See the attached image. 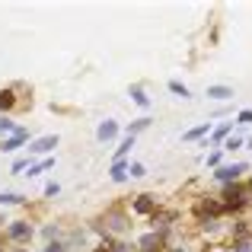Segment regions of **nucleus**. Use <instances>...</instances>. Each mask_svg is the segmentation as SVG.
Wrapping results in <instances>:
<instances>
[{"label":"nucleus","mask_w":252,"mask_h":252,"mask_svg":"<svg viewBox=\"0 0 252 252\" xmlns=\"http://www.w3.org/2000/svg\"><path fill=\"white\" fill-rule=\"evenodd\" d=\"M246 204V189L243 185H227L223 189V211H236Z\"/></svg>","instance_id":"1"},{"label":"nucleus","mask_w":252,"mask_h":252,"mask_svg":"<svg viewBox=\"0 0 252 252\" xmlns=\"http://www.w3.org/2000/svg\"><path fill=\"white\" fill-rule=\"evenodd\" d=\"M246 169V163H230V166H220L214 172L217 176V182H223V185H230V182H236V179H240V172Z\"/></svg>","instance_id":"2"},{"label":"nucleus","mask_w":252,"mask_h":252,"mask_svg":"<svg viewBox=\"0 0 252 252\" xmlns=\"http://www.w3.org/2000/svg\"><path fill=\"white\" fill-rule=\"evenodd\" d=\"M55 144H58V134H45L32 144V154H48V150H55Z\"/></svg>","instance_id":"3"},{"label":"nucleus","mask_w":252,"mask_h":252,"mask_svg":"<svg viewBox=\"0 0 252 252\" xmlns=\"http://www.w3.org/2000/svg\"><path fill=\"white\" fill-rule=\"evenodd\" d=\"M26 137H29V131H23V134H13V137H6V141L0 144V150H6V154H13V150L26 147Z\"/></svg>","instance_id":"4"},{"label":"nucleus","mask_w":252,"mask_h":252,"mask_svg":"<svg viewBox=\"0 0 252 252\" xmlns=\"http://www.w3.org/2000/svg\"><path fill=\"white\" fill-rule=\"evenodd\" d=\"M208 96H211V99H220V102H223V99H233L236 93H233V86H223V83H214V86H208Z\"/></svg>","instance_id":"5"},{"label":"nucleus","mask_w":252,"mask_h":252,"mask_svg":"<svg viewBox=\"0 0 252 252\" xmlns=\"http://www.w3.org/2000/svg\"><path fill=\"white\" fill-rule=\"evenodd\" d=\"M6 233H10L13 240H29V236H32V227H29V223H23V220H16V223H10V230H6Z\"/></svg>","instance_id":"6"},{"label":"nucleus","mask_w":252,"mask_h":252,"mask_svg":"<svg viewBox=\"0 0 252 252\" xmlns=\"http://www.w3.org/2000/svg\"><path fill=\"white\" fill-rule=\"evenodd\" d=\"M96 134H99V141H115V137H118V125L115 122H102Z\"/></svg>","instance_id":"7"},{"label":"nucleus","mask_w":252,"mask_h":252,"mask_svg":"<svg viewBox=\"0 0 252 252\" xmlns=\"http://www.w3.org/2000/svg\"><path fill=\"white\" fill-rule=\"evenodd\" d=\"M112 179H115V182H125V179H128V163H125V160L112 163Z\"/></svg>","instance_id":"8"},{"label":"nucleus","mask_w":252,"mask_h":252,"mask_svg":"<svg viewBox=\"0 0 252 252\" xmlns=\"http://www.w3.org/2000/svg\"><path fill=\"white\" fill-rule=\"evenodd\" d=\"M131 99H134V105H141V109H147V105H150V99H147V93H144L141 90V86H131Z\"/></svg>","instance_id":"9"},{"label":"nucleus","mask_w":252,"mask_h":252,"mask_svg":"<svg viewBox=\"0 0 252 252\" xmlns=\"http://www.w3.org/2000/svg\"><path fill=\"white\" fill-rule=\"evenodd\" d=\"M134 211H137V214H150V211H154V198H150V195H141L134 201Z\"/></svg>","instance_id":"10"},{"label":"nucleus","mask_w":252,"mask_h":252,"mask_svg":"<svg viewBox=\"0 0 252 252\" xmlns=\"http://www.w3.org/2000/svg\"><path fill=\"white\" fill-rule=\"evenodd\" d=\"M208 125H198V128H191V131H185V134H182V141H201V137L204 134H208Z\"/></svg>","instance_id":"11"},{"label":"nucleus","mask_w":252,"mask_h":252,"mask_svg":"<svg viewBox=\"0 0 252 252\" xmlns=\"http://www.w3.org/2000/svg\"><path fill=\"white\" fill-rule=\"evenodd\" d=\"M230 137V125H217L214 131H211V144H220V141H227Z\"/></svg>","instance_id":"12"},{"label":"nucleus","mask_w":252,"mask_h":252,"mask_svg":"<svg viewBox=\"0 0 252 252\" xmlns=\"http://www.w3.org/2000/svg\"><path fill=\"white\" fill-rule=\"evenodd\" d=\"M223 211V204H217L214 198H204V204H201V214H211V217H217Z\"/></svg>","instance_id":"13"},{"label":"nucleus","mask_w":252,"mask_h":252,"mask_svg":"<svg viewBox=\"0 0 252 252\" xmlns=\"http://www.w3.org/2000/svg\"><path fill=\"white\" fill-rule=\"evenodd\" d=\"M169 93H176L179 99H191L189 86H185V83H179V80H169Z\"/></svg>","instance_id":"14"},{"label":"nucleus","mask_w":252,"mask_h":252,"mask_svg":"<svg viewBox=\"0 0 252 252\" xmlns=\"http://www.w3.org/2000/svg\"><path fill=\"white\" fill-rule=\"evenodd\" d=\"M147 125H150V118H137V122H131V125H128V134H131V137L141 134V131L147 128Z\"/></svg>","instance_id":"15"},{"label":"nucleus","mask_w":252,"mask_h":252,"mask_svg":"<svg viewBox=\"0 0 252 252\" xmlns=\"http://www.w3.org/2000/svg\"><path fill=\"white\" fill-rule=\"evenodd\" d=\"M55 166V160H42V163H35V166L29 169V176H38V172H45V169H51Z\"/></svg>","instance_id":"16"},{"label":"nucleus","mask_w":252,"mask_h":252,"mask_svg":"<svg viewBox=\"0 0 252 252\" xmlns=\"http://www.w3.org/2000/svg\"><path fill=\"white\" fill-rule=\"evenodd\" d=\"M13 102H16V99H13V93H10V90L0 93V109H13Z\"/></svg>","instance_id":"17"},{"label":"nucleus","mask_w":252,"mask_h":252,"mask_svg":"<svg viewBox=\"0 0 252 252\" xmlns=\"http://www.w3.org/2000/svg\"><path fill=\"white\" fill-rule=\"evenodd\" d=\"M0 131H6V134L13 137V134H16V131H19V125H13L10 118H0Z\"/></svg>","instance_id":"18"},{"label":"nucleus","mask_w":252,"mask_h":252,"mask_svg":"<svg viewBox=\"0 0 252 252\" xmlns=\"http://www.w3.org/2000/svg\"><path fill=\"white\" fill-rule=\"evenodd\" d=\"M23 198L19 195H13V191H0V204H19Z\"/></svg>","instance_id":"19"},{"label":"nucleus","mask_w":252,"mask_h":252,"mask_svg":"<svg viewBox=\"0 0 252 252\" xmlns=\"http://www.w3.org/2000/svg\"><path fill=\"white\" fill-rule=\"evenodd\" d=\"M131 176H134V179H144V176H147V166H144V163H131Z\"/></svg>","instance_id":"20"},{"label":"nucleus","mask_w":252,"mask_h":252,"mask_svg":"<svg viewBox=\"0 0 252 252\" xmlns=\"http://www.w3.org/2000/svg\"><path fill=\"white\" fill-rule=\"evenodd\" d=\"M223 147H227V150H240V147H243V137H233V134H230Z\"/></svg>","instance_id":"21"},{"label":"nucleus","mask_w":252,"mask_h":252,"mask_svg":"<svg viewBox=\"0 0 252 252\" xmlns=\"http://www.w3.org/2000/svg\"><path fill=\"white\" fill-rule=\"evenodd\" d=\"M236 122H240V125H252V109H243L240 115H236Z\"/></svg>","instance_id":"22"},{"label":"nucleus","mask_w":252,"mask_h":252,"mask_svg":"<svg viewBox=\"0 0 252 252\" xmlns=\"http://www.w3.org/2000/svg\"><path fill=\"white\" fill-rule=\"evenodd\" d=\"M26 169H29V160H16L13 163V172H26Z\"/></svg>","instance_id":"23"},{"label":"nucleus","mask_w":252,"mask_h":252,"mask_svg":"<svg viewBox=\"0 0 252 252\" xmlns=\"http://www.w3.org/2000/svg\"><path fill=\"white\" fill-rule=\"evenodd\" d=\"M220 160H223V157H220V154H217V150H214V154L208 157V166H220Z\"/></svg>","instance_id":"24"},{"label":"nucleus","mask_w":252,"mask_h":252,"mask_svg":"<svg viewBox=\"0 0 252 252\" xmlns=\"http://www.w3.org/2000/svg\"><path fill=\"white\" fill-rule=\"evenodd\" d=\"M58 191H61V185H58V182H48V189H45V195L51 198V195H58Z\"/></svg>","instance_id":"25"},{"label":"nucleus","mask_w":252,"mask_h":252,"mask_svg":"<svg viewBox=\"0 0 252 252\" xmlns=\"http://www.w3.org/2000/svg\"><path fill=\"white\" fill-rule=\"evenodd\" d=\"M45 252H64V246H61V243H48V249H45Z\"/></svg>","instance_id":"26"},{"label":"nucleus","mask_w":252,"mask_h":252,"mask_svg":"<svg viewBox=\"0 0 252 252\" xmlns=\"http://www.w3.org/2000/svg\"><path fill=\"white\" fill-rule=\"evenodd\" d=\"M236 252H249V243H246V240H240V243H236Z\"/></svg>","instance_id":"27"},{"label":"nucleus","mask_w":252,"mask_h":252,"mask_svg":"<svg viewBox=\"0 0 252 252\" xmlns=\"http://www.w3.org/2000/svg\"><path fill=\"white\" fill-rule=\"evenodd\" d=\"M109 252H128V246H112Z\"/></svg>","instance_id":"28"},{"label":"nucleus","mask_w":252,"mask_h":252,"mask_svg":"<svg viewBox=\"0 0 252 252\" xmlns=\"http://www.w3.org/2000/svg\"><path fill=\"white\" fill-rule=\"evenodd\" d=\"M249 189H252V182H249Z\"/></svg>","instance_id":"29"}]
</instances>
